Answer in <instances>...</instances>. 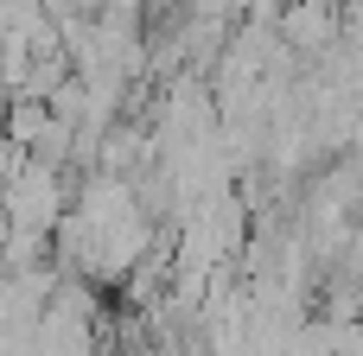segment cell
Listing matches in <instances>:
<instances>
[{"instance_id":"obj_1","label":"cell","mask_w":363,"mask_h":356,"mask_svg":"<svg viewBox=\"0 0 363 356\" xmlns=\"http://www.w3.org/2000/svg\"><path fill=\"white\" fill-rule=\"evenodd\" d=\"M64 204H70V191H64V166H45V159H32V153H26V166L0 185V217H6V229L38 236V242H51Z\"/></svg>"},{"instance_id":"obj_2","label":"cell","mask_w":363,"mask_h":356,"mask_svg":"<svg viewBox=\"0 0 363 356\" xmlns=\"http://www.w3.org/2000/svg\"><path fill=\"white\" fill-rule=\"evenodd\" d=\"M89 356H121V350H115V344H96V350H89Z\"/></svg>"}]
</instances>
